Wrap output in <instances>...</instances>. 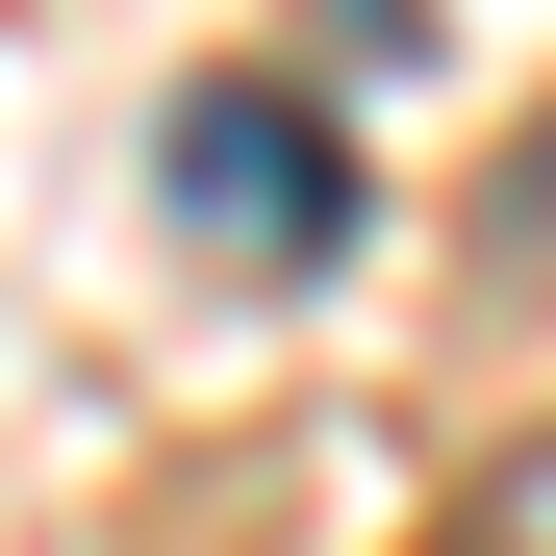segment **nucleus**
<instances>
[{
    "label": "nucleus",
    "mask_w": 556,
    "mask_h": 556,
    "mask_svg": "<svg viewBox=\"0 0 556 556\" xmlns=\"http://www.w3.org/2000/svg\"><path fill=\"white\" fill-rule=\"evenodd\" d=\"M481 278H506V304H556V127L481 177Z\"/></svg>",
    "instance_id": "3"
},
{
    "label": "nucleus",
    "mask_w": 556,
    "mask_h": 556,
    "mask_svg": "<svg viewBox=\"0 0 556 556\" xmlns=\"http://www.w3.org/2000/svg\"><path fill=\"white\" fill-rule=\"evenodd\" d=\"M430 556H556V430H531V455H481V481H455V531H430Z\"/></svg>",
    "instance_id": "2"
},
{
    "label": "nucleus",
    "mask_w": 556,
    "mask_h": 556,
    "mask_svg": "<svg viewBox=\"0 0 556 556\" xmlns=\"http://www.w3.org/2000/svg\"><path fill=\"white\" fill-rule=\"evenodd\" d=\"M177 228L253 253V278H304L354 228V127L304 102V76H203V102H177Z\"/></svg>",
    "instance_id": "1"
}]
</instances>
